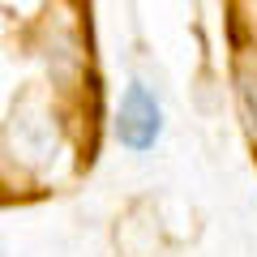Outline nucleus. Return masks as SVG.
Listing matches in <instances>:
<instances>
[{
	"label": "nucleus",
	"instance_id": "f257e3e1",
	"mask_svg": "<svg viewBox=\"0 0 257 257\" xmlns=\"http://www.w3.org/2000/svg\"><path fill=\"white\" fill-rule=\"evenodd\" d=\"M116 138L133 155L155 150V142L163 138V103H159V94L146 82H128L124 86L120 116H116Z\"/></svg>",
	"mask_w": 257,
	"mask_h": 257
}]
</instances>
